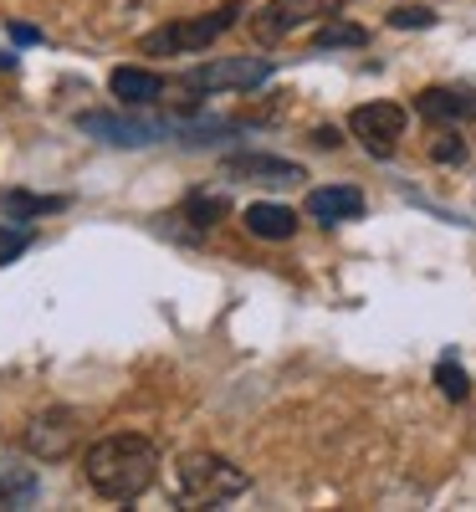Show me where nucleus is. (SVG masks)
I'll return each mask as SVG.
<instances>
[{"label":"nucleus","instance_id":"obj_1","mask_svg":"<svg viewBox=\"0 0 476 512\" xmlns=\"http://www.w3.org/2000/svg\"><path fill=\"white\" fill-rule=\"evenodd\" d=\"M82 472H88L93 492H103L108 502H134L159 477V451L144 436H103L82 456Z\"/></svg>","mask_w":476,"mask_h":512},{"label":"nucleus","instance_id":"obj_2","mask_svg":"<svg viewBox=\"0 0 476 512\" xmlns=\"http://www.w3.org/2000/svg\"><path fill=\"white\" fill-rule=\"evenodd\" d=\"M180 492L190 502L215 507V502H231V497L246 492V472H241V466H231L226 456H215V451H190L180 461Z\"/></svg>","mask_w":476,"mask_h":512},{"label":"nucleus","instance_id":"obj_3","mask_svg":"<svg viewBox=\"0 0 476 512\" xmlns=\"http://www.w3.org/2000/svg\"><path fill=\"white\" fill-rule=\"evenodd\" d=\"M241 16V6L236 0H226L221 11H210V16H190V21H175V26H164V31H149L139 47L149 52V57H180V52H200V47H210L221 31H231V21Z\"/></svg>","mask_w":476,"mask_h":512},{"label":"nucleus","instance_id":"obj_4","mask_svg":"<svg viewBox=\"0 0 476 512\" xmlns=\"http://www.w3.org/2000/svg\"><path fill=\"white\" fill-rule=\"evenodd\" d=\"M77 128L93 134V139H103V144H118V149H144V144H159L169 134H180V123L139 118V113H82Z\"/></svg>","mask_w":476,"mask_h":512},{"label":"nucleus","instance_id":"obj_5","mask_svg":"<svg viewBox=\"0 0 476 512\" xmlns=\"http://www.w3.org/2000/svg\"><path fill=\"white\" fill-rule=\"evenodd\" d=\"M267 77H272L267 57H215V62L185 72V88L190 93H246V88H256V82H267Z\"/></svg>","mask_w":476,"mask_h":512},{"label":"nucleus","instance_id":"obj_6","mask_svg":"<svg viewBox=\"0 0 476 512\" xmlns=\"http://www.w3.org/2000/svg\"><path fill=\"white\" fill-rule=\"evenodd\" d=\"M349 128L374 159H389L395 144L405 139V108L400 103H364V108L349 113Z\"/></svg>","mask_w":476,"mask_h":512},{"label":"nucleus","instance_id":"obj_7","mask_svg":"<svg viewBox=\"0 0 476 512\" xmlns=\"http://www.w3.org/2000/svg\"><path fill=\"white\" fill-rule=\"evenodd\" d=\"M77 436H82V415L67 410V405H57V410H41L26 425V451L41 456V461H62V456H72Z\"/></svg>","mask_w":476,"mask_h":512},{"label":"nucleus","instance_id":"obj_8","mask_svg":"<svg viewBox=\"0 0 476 512\" xmlns=\"http://www.w3.org/2000/svg\"><path fill=\"white\" fill-rule=\"evenodd\" d=\"M343 0H272L262 11V36H282V31H297V26H313V21H328L338 16Z\"/></svg>","mask_w":476,"mask_h":512},{"label":"nucleus","instance_id":"obj_9","mask_svg":"<svg viewBox=\"0 0 476 512\" xmlns=\"http://www.w3.org/2000/svg\"><path fill=\"white\" fill-rule=\"evenodd\" d=\"M221 169L231 180H251V185H297L302 180V164L277 159V154H231Z\"/></svg>","mask_w":476,"mask_h":512},{"label":"nucleus","instance_id":"obj_10","mask_svg":"<svg viewBox=\"0 0 476 512\" xmlns=\"http://www.w3.org/2000/svg\"><path fill=\"white\" fill-rule=\"evenodd\" d=\"M302 210H308L313 221H323V226H338V221H354V216H359L364 195H359L354 185H323V190H308Z\"/></svg>","mask_w":476,"mask_h":512},{"label":"nucleus","instance_id":"obj_11","mask_svg":"<svg viewBox=\"0 0 476 512\" xmlns=\"http://www.w3.org/2000/svg\"><path fill=\"white\" fill-rule=\"evenodd\" d=\"M108 88H113V98L128 103V108H149V103L164 98V77H159V72H144V67H118V72L108 77Z\"/></svg>","mask_w":476,"mask_h":512},{"label":"nucleus","instance_id":"obj_12","mask_svg":"<svg viewBox=\"0 0 476 512\" xmlns=\"http://www.w3.org/2000/svg\"><path fill=\"white\" fill-rule=\"evenodd\" d=\"M415 113L430 118V123H461V118L476 113V98H466V93H456V88H425V93L415 98Z\"/></svg>","mask_w":476,"mask_h":512},{"label":"nucleus","instance_id":"obj_13","mask_svg":"<svg viewBox=\"0 0 476 512\" xmlns=\"http://www.w3.org/2000/svg\"><path fill=\"white\" fill-rule=\"evenodd\" d=\"M246 231L251 236H262V241H287L292 231H297V216L287 205H272V200H256V205H246Z\"/></svg>","mask_w":476,"mask_h":512},{"label":"nucleus","instance_id":"obj_14","mask_svg":"<svg viewBox=\"0 0 476 512\" xmlns=\"http://www.w3.org/2000/svg\"><path fill=\"white\" fill-rule=\"evenodd\" d=\"M72 200L67 195H31V190H6L0 195V216L6 221H41V216H57Z\"/></svg>","mask_w":476,"mask_h":512},{"label":"nucleus","instance_id":"obj_15","mask_svg":"<svg viewBox=\"0 0 476 512\" xmlns=\"http://www.w3.org/2000/svg\"><path fill=\"white\" fill-rule=\"evenodd\" d=\"M41 492L31 466H16V461H0V507H21Z\"/></svg>","mask_w":476,"mask_h":512},{"label":"nucleus","instance_id":"obj_16","mask_svg":"<svg viewBox=\"0 0 476 512\" xmlns=\"http://www.w3.org/2000/svg\"><path fill=\"white\" fill-rule=\"evenodd\" d=\"M364 41H369V31L364 26H354V21H323L318 26V36H313V47L318 52H333V47H364Z\"/></svg>","mask_w":476,"mask_h":512},{"label":"nucleus","instance_id":"obj_17","mask_svg":"<svg viewBox=\"0 0 476 512\" xmlns=\"http://www.w3.org/2000/svg\"><path fill=\"white\" fill-rule=\"evenodd\" d=\"M226 216V195H190L185 200V221L190 226H215Z\"/></svg>","mask_w":476,"mask_h":512},{"label":"nucleus","instance_id":"obj_18","mask_svg":"<svg viewBox=\"0 0 476 512\" xmlns=\"http://www.w3.org/2000/svg\"><path fill=\"white\" fill-rule=\"evenodd\" d=\"M436 384H441L446 400H466V395H471V379H466V369H461L456 359H441V364H436Z\"/></svg>","mask_w":476,"mask_h":512},{"label":"nucleus","instance_id":"obj_19","mask_svg":"<svg viewBox=\"0 0 476 512\" xmlns=\"http://www.w3.org/2000/svg\"><path fill=\"white\" fill-rule=\"evenodd\" d=\"M31 241H36V231H31V226H11V221H0V267L16 262V256H21Z\"/></svg>","mask_w":476,"mask_h":512},{"label":"nucleus","instance_id":"obj_20","mask_svg":"<svg viewBox=\"0 0 476 512\" xmlns=\"http://www.w3.org/2000/svg\"><path fill=\"white\" fill-rule=\"evenodd\" d=\"M389 26H400V31H410V26H436V11H425V6H395L389 11Z\"/></svg>","mask_w":476,"mask_h":512},{"label":"nucleus","instance_id":"obj_21","mask_svg":"<svg viewBox=\"0 0 476 512\" xmlns=\"http://www.w3.org/2000/svg\"><path fill=\"white\" fill-rule=\"evenodd\" d=\"M430 154H436L441 164H461V159H466V144H461L456 134H441V139H436V149H430Z\"/></svg>","mask_w":476,"mask_h":512},{"label":"nucleus","instance_id":"obj_22","mask_svg":"<svg viewBox=\"0 0 476 512\" xmlns=\"http://www.w3.org/2000/svg\"><path fill=\"white\" fill-rule=\"evenodd\" d=\"M11 36L21 41V47H31V41H41V31H36V26H21V21H11Z\"/></svg>","mask_w":476,"mask_h":512}]
</instances>
